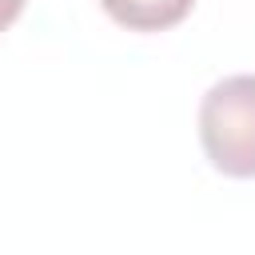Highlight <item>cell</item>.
Returning <instances> with one entry per match:
<instances>
[{"label": "cell", "mask_w": 255, "mask_h": 255, "mask_svg": "<svg viewBox=\"0 0 255 255\" xmlns=\"http://www.w3.org/2000/svg\"><path fill=\"white\" fill-rule=\"evenodd\" d=\"M199 143L215 171L255 179V72L223 76L203 92Z\"/></svg>", "instance_id": "1"}, {"label": "cell", "mask_w": 255, "mask_h": 255, "mask_svg": "<svg viewBox=\"0 0 255 255\" xmlns=\"http://www.w3.org/2000/svg\"><path fill=\"white\" fill-rule=\"evenodd\" d=\"M100 4L116 24L131 32H163L195 8V0H100Z\"/></svg>", "instance_id": "2"}, {"label": "cell", "mask_w": 255, "mask_h": 255, "mask_svg": "<svg viewBox=\"0 0 255 255\" xmlns=\"http://www.w3.org/2000/svg\"><path fill=\"white\" fill-rule=\"evenodd\" d=\"M24 4H28V0H0V32H4L8 24H16V16L24 12Z\"/></svg>", "instance_id": "3"}]
</instances>
